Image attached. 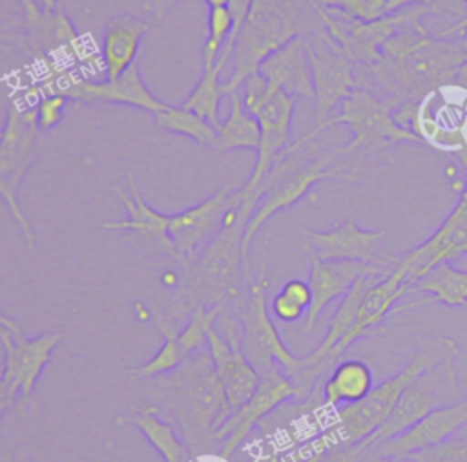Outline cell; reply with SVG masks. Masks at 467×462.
Listing matches in <instances>:
<instances>
[{
  "mask_svg": "<svg viewBox=\"0 0 467 462\" xmlns=\"http://www.w3.org/2000/svg\"><path fill=\"white\" fill-rule=\"evenodd\" d=\"M409 289H410V285L407 283L405 268L400 265V259H398L394 270L378 278L367 289L361 307H359L358 321H356L352 332L348 334V347L354 341L368 336L376 327H379L383 323V320L389 314H392L394 307L409 294Z\"/></svg>",
  "mask_w": 467,
  "mask_h": 462,
  "instance_id": "cell-24",
  "label": "cell"
},
{
  "mask_svg": "<svg viewBox=\"0 0 467 462\" xmlns=\"http://www.w3.org/2000/svg\"><path fill=\"white\" fill-rule=\"evenodd\" d=\"M232 27L234 20L228 7H212L208 11V35L202 46V68H212L217 62Z\"/></svg>",
  "mask_w": 467,
  "mask_h": 462,
  "instance_id": "cell-34",
  "label": "cell"
},
{
  "mask_svg": "<svg viewBox=\"0 0 467 462\" xmlns=\"http://www.w3.org/2000/svg\"><path fill=\"white\" fill-rule=\"evenodd\" d=\"M462 398L463 396H462V391L458 385L454 360H445V362L434 365L432 369L425 371L423 374H420L403 391V394L400 396V400L394 405V411L390 413L387 422L358 447L363 451L379 442H385V440L400 435L401 431H405L407 427H410L412 424H416L429 413H432L443 405L454 404Z\"/></svg>",
  "mask_w": 467,
  "mask_h": 462,
  "instance_id": "cell-9",
  "label": "cell"
},
{
  "mask_svg": "<svg viewBox=\"0 0 467 462\" xmlns=\"http://www.w3.org/2000/svg\"><path fill=\"white\" fill-rule=\"evenodd\" d=\"M458 352V343L451 336H420L414 356L405 363L401 371L374 385L359 402L337 407L336 420L323 435V438L350 447L363 444L387 422L403 391L420 374L445 360H454Z\"/></svg>",
  "mask_w": 467,
  "mask_h": 462,
  "instance_id": "cell-5",
  "label": "cell"
},
{
  "mask_svg": "<svg viewBox=\"0 0 467 462\" xmlns=\"http://www.w3.org/2000/svg\"><path fill=\"white\" fill-rule=\"evenodd\" d=\"M5 329L16 331V332L20 331V329H18V325H16V323H15L11 318H7V316H4V314L0 312V332H2V331H5Z\"/></svg>",
  "mask_w": 467,
  "mask_h": 462,
  "instance_id": "cell-43",
  "label": "cell"
},
{
  "mask_svg": "<svg viewBox=\"0 0 467 462\" xmlns=\"http://www.w3.org/2000/svg\"><path fill=\"white\" fill-rule=\"evenodd\" d=\"M35 4L42 9V11H57V0H35Z\"/></svg>",
  "mask_w": 467,
  "mask_h": 462,
  "instance_id": "cell-44",
  "label": "cell"
},
{
  "mask_svg": "<svg viewBox=\"0 0 467 462\" xmlns=\"http://www.w3.org/2000/svg\"><path fill=\"white\" fill-rule=\"evenodd\" d=\"M255 205L243 201L232 190L228 208L223 223L213 239L201 250V254L184 267V276L179 285L181 290L171 305V318H179L197 305L223 307L241 292V270L244 272L243 259V234L252 217Z\"/></svg>",
  "mask_w": 467,
  "mask_h": 462,
  "instance_id": "cell-2",
  "label": "cell"
},
{
  "mask_svg": "<svg viewBox=\"0 0 467 462\" xmlns=\"http://www.w3.org/2000/svg\"><path fill=\"white\" fill-rule=\"evenodd\" d=\"M0 197L5 201L9 212L15 215V219L18 221V225L22 226V232H24V237L29 245V248H33V243H35V237H33V232H31V226L27 223V219L24 217V212L20 210V205H18V197L7 188V184L0 179Z\"/></svg>",
  "mask_w": 467,
  "mask_h": 462,
  "instance_id": "cell-39",
  "label": "cell"
},
{
  "mask_svg": "<svg viewBox=\"0 0 467 462\" xmlns=\"http://www.w3.org/2000/svg\"><path fill=\"white\" fill-rule=\"evenodd\" d=\"M297 99L275 88L270 97L257 108L254 117L261 128V139L257 146V157L250 177L235 192L252 203L261 199V184L279 155L292 142V121Z\"/></svg>",
  "mask_w": 467,
  "mask_h": 462,
  "instance_id": "cell-12",
  "label": "cell"
},
{
  "mask_svg": "<svg viewBox=\"0 0 467 462\" xmlns=\"http://www.w3.org/2000/svg\"><path fill=\"white\" fill-rule=\"evenodd\" d=\"M155 380V393L181 422L190 451L212 438L213 431L232 413L210 352H195Z\"/></svg>",
  "mask_w": 467,
  "mask_h": 462,
  "instance_id": "cell-6",
  "label": "cell"
},
{
  "mask_svg": "<svg viewBox=\"0 0 467 462\" xmlns=\"http://www.w3.org/2000/svg\"><path fill=\"white\" fill-rule=\"evenodd\" d=\"M153 122L159 130L184 135L199 146H206L212 150L215 146V126L195 111L182 106L166 104V108L153 113Z\"/></svg>",
  "mask_w": 467,
  "mask_h": 462,
  "instance_id": "cell-30",
  "label": "cell"
},
{
  "mask_svg": "<svg viewBox=\"0 0 467 462\" xmlns=\"http://www.w3.org/2000/svg\"><path fill=\"white\" fill-rule=\"evenodd\" d=\"M458 159H460V163H462V166H463V172H465V183H467V152H463V153H460L458 155Z\"/></svg>",
  "mask_w": 467,
  "mask_h": 462,
  "instance_id": "cell-48",
  "label": "cell"
},
{
  "mask_svg": "<svg viewBox=\"0 0 467 462\" xmlns=\"http://www.w3.org/2000/svg\"><path fill=\"white\" fill-rule=\"evenodd\" d=\"M356 462H412L410 458H394V457H385L379 455L378 451H374L372 447H367L359 453Z\"/></svg>",
  "mask_w": 467,
  "mask_h": 462,
  "instance_id": "cell-41",
  "label": "cell"
},
{
  "mask_svg": "<svg viewBox=\"0 0 467 462\" xmlns=\"http://www.w3.org/2000/svg\"><path fill=\"white\" fill-rule=\"evenodd\" d=\"M202 2L212 9V7H226L230 0H202Z\"/></svg>",
  "mask_w": 467,
  "mask_h": 462,
  "instance_id": "cell-47",
  "label": "cell"
},
{
  "mask_svg": "<svg viewBox=\"0 0 467 462\" xmlns=\"http://www.w3.org/2000/svg\"><path fill=\"white\" fill-rule=\"evenodd\" d=\"M328 13L343 20L372 22L387 15V0H341L339 5Z\"/></svg>",
  "mask_w": 467,
  "mask_h": 462,
  "instance_id": "cell-35",
  "label": "cell"
},
{
  "mask_svg": "<svg viewBox=\"0 0 467 462\" xmlns=\"http://www.w3.org/2000/svg\"><path fill=\"white\" fill-rule=\"evenodd\" d=\"M339 2H341V0H316V4H317L319 7H323L325 11L336 9V7L339 5Z\"/></svg>",
  "mask_w": 467,
  "mask_h": 462,
  "instance_id": "cell-46",
  "label": "cell"
},
{
  "mask_svg": "<svg viewBox=\"0 0 467 462\" xmlns=\"http://www.w3.org/2000/svg\"><path fill=\"white\" fill-rule=\"evenodd\" d=\"M465 62L467 51L460 40L440 38L416 20L400 27L383 44L379 60L367 71L396 108L454 84Z\"/></svg>",
  "mask_w": 467,
  "mask_h": 462,
  "instance_id": "cell-1",
  "label": "cell"
},
{
  "mask_svg": "<svg viewBox=\"0 0 467 462\" xmlns=\"http://www.w3.org/2000/svg\"><path fill=\"white\" fill-rule=\"evenodd\" d=\"M128 184L130 192L126 194L120 186H113L117 195L126 206L128 217L126 219H117V221H106L102 225L104 230H130L135 234L146 247H151L157 252H162L175 261L179 259L175 245L168 234V214H162L150 206L144 197L140 195L133 173H128Z\"/></svg>",
  "mask_w": 467,
  "mask_h": 462,
  "instance_id": "cell-21",
  "label": "cell"
},
{
  "mask_svg": "<svg viewBox=\"0 0 467 462\" xmlns=\"http://www.w3.org/2000/svg\"><path fill=\"white\" fill-rule=\"evenodd\" d=\"M432 303L467 307V270L456 268L449 261L436 265L425 278L409 289V294L394 307L392 314Z\"/></svg>",
  "mask_w": 467,
  "mask_h": 462,
  "instance_id": "cell-23",
  "label": "cell"
},
{
  "mask_svg": "<svg viewBox=\"0 0 467 462\" xmlns=\"http://www.w3.org/2000/svg\"><path fill=\"white\" fill-rule=\"evenodd\" d=\"M146 29L148 26L140 18L128 13L117 15L108 22L100 49V58L108 80L119 79L135 64Z\"/></svg>",
  "mask_w": 467,
  "mask_h": 462,
  "instance_id": "cell-25",
  "label": "cell"
},
{
  "mask_svg": "<svg viewBox=\"0 0 467 462\" xmlns=\"http://www.w3.org/2000/svg\"><path fill=\"white\" fill-rule=\"evenodd\" d=\"M465 422H467V396L429 413L427 416H423L421 420H418L400 435L372 446V449L385 457L409 458L418 451H423L427 447H432L451 438Z\"/></svg>",
  "mask_w": 467,
  "mask_h": 462,
  "instance_id": "cell-19",
  "label": "cell"
},
{
  "mask_svg": "<svg viewBox=\"0 0 467 462\" xmlns=\"http://www.w3.org/2000/svg\"><path fill=\"white\" fill-rule=\"evenodd\" d=\"M385 228L365 230L354 219H347L330 230H310L305 237L308 256L325 261H363L372 263L379 257V243Z\"/></svg>",
  "mask_w": 467,
  "mask_h": 462,
  "instance_id": "cell-20",
  "label": "cell"
},
{
  "mask_svg": "<svg viewBox=\"0 0 467 462\" xmlns=\"http://www.w3.org/2000/svg\"><path fill=\"white\" fill-rule=\"evenodd\" d=\"M223 310V307H206V305H197L192 312L190 318L186 321V325L179 331V349L184 356V360L195 352H199L204 343H206V336L208 331L213 327V323L217 321L219 312Z\"/></svg>",
  "mask_w": 467,
  "mask_h": 462,
  "instance_id": "cell-33",
  "label": "cell"
},
{
  "mask_svg": "<svg viewBox=\"0 0 467 462\" xmlns=\"http://www.w3.org/2000/svg\"><path fill=\"white\" fill-rule=\"evenodd\" d=\"M306 46L316 93V126H319L358 88V80L354 77V62L325 27L306 35Z\"/></svg>",
  "mask_w": 467,
  "mask_h": 462,
  "instance_id": "cell-10",
  "label": "cell"
},
{
  "mask_svg": "<svg viewBox=\"0 0 467 462\" xmlns=\"http://www.w3.org/2000/svg\"><path fill=\"white\" fill-rule=\"evenodd\" d=\"M361 449L358 446H343L336 442H328L323 436L319 438L317 447L303 458V462H356Z\"/></svg>",
  "mask_w": 467,
  "mask_h": 462,
  "instance_id": "cell-38",
  "label": "cell"
},
{
  "mask_svg": "<svg viewBox=\"0 0 467 462\" xmlns=\"http://www.w3.org/2000/svg\"><path fill=\"white\" fill-rule=\"evenodd\" d=\"M153 321H155L157 329L162 332V343L151 360L128 371L133 378H159L162 374L175 371L184 360V356L179 349V341H177L179 331H181L177 320L168 316L166 312L155 310Z\"/></svg>",
  "mask_w": 467,
  "mask_h": 462,
  "instance_id": "cell-28",
  "label": "cell"
},
{
  "mask_svg": "<svg viewBox=\"0 0 467 462\" xmlns=\"http://www.w3.org/2000/svg\"><path fill=\"white\" fill-rule=\"evenodd\" d=\"M374 387L370 367L363 360L337 362L321 385V405L341 407L359 402Z\"/></svg>",
  "mask_w": 467,
  "mask_h": 462,
  "instance_id": "cell-26",
  "label": "cell"
},
{
  "mask_svg": "<svg viewBox=\"0 0 467 462\" xmlns=\"http://www.w3.org/2000/svg\"><path fill=\"white\" fill-rule=\"evenodd\" d=\"M259 73L285 93L314 102V80L308 60L306 37H296L259 66Z\"/></svg>",
  "mask_w": 467,
  "mask_h": 462,
  "instance_id": "cell-22",
  "label": "cell"
},
{
  "mask_svg": "<svg viewBox=\"0 0 467 462\" xmlns=\"http://www.w3.org/2000/svg\"><path fill=\"white\" fill-rule=\"evenodd\" d=\"M130 422L144 435V438L162 457L164 462H192V451L188 444L179 438L173 425L162 420L155 409H144Z\"/></svg>",
  "mask_w": 467,
  "mask_h": 462,
  "instance_id": "cell-29",
  "label": "cell"
},
{
  "mask_svg": "<svg viewBox=\"0 0 467 462\" xmlns=\"http://www.w3.org/2000/svg\"><path fill=\"white\" fill-rule=\"evenodd\" d=\"M467 254V183H462L460 197L440 226L420 245L398 256L412 287L436 265L456 261Z\"/></svg>",
  "mask_w": 467,
  "mask_h": 462,
  "instance_id": "cell-14",
  "label": "cell"
},
{
  "mask_svg": "<svg viewBox=\"0 0 467 462\" xmlns=\"http://www.w3.org/2000/svg\"><path fill=\"white\" fill-rule=\"evenodd\" d=\"M171 2H175V0H148L144 7L150 11H157L161 15L166 9V5H170Z\"/></svg>",
  "mask_w": 467,
  "mask_h": 462,
  "instance_id": "cell-42",
  "label": "cell"
},
{
  "mask_svg": "<svg viewBox=\"0 0 467 462\" xmlns=\"http://www.w3.org/2000/svg\"><path fill=\"white\" fill-rule=\"evenodd\" d=\"M312 303V290L308 281L294 278L288 279L270 301L272 316L281 323H296L306 316Z\"/></svg>",
  "mask_w": 467,
  "mask_h": 462,
  "instance_id": "cell-32",
  "label": "cell"
},
{
  "mask_svg": "<svg viewBox=\"0 0 467 462\" xmlns=\"http://www.w3.org/2000/svg\"><path fill=\"white\" fill-rule=\"evenodd\" d=\"M270 281L265 274V265L257 279L252 281L248 298L239 312L241 318V349L250 363L261 373L281 365L285 374L294 380L306 363L305 356H296L281 340L268 310L266 292Z\"/></svg>",
  "mask_w": 467,
  "mask_h": 462,
  "instance_id": "cell-8",
  "label": "cell"
},
{
  "mask_svg": "<svg viewBox=\"0 0 467 462\" xmlns=\"http://www.w3.org/2000/svg\"><path fill=\"white\" fill-rule=\"evenodd\" d=\"M69 99L60 93H42L35 100V115L40 130H53L64 117Z\"/></svg>",
  "mask_w": 467,
  "mask_h": 462,
  "instance_id": "cell-37",
  "label": "cell"
},
{
  "mask_svg": "<svg viewBox=\"0 0 467 462\" xmlns=\"http://www.w3.org/2000/svg\"><path fill=\"white\" fill-rule=\"evenodd\" d=\"M310 257V274H308V285L312 290V303L308 307V312L305 316V332H310L323 310L337 298H343L350 287L365 274L378 272V274H389L394 270L398 263V256L390 257H378L372 263L363 261H325L316 256Z\"/></svg>",
  "mask_w": 467,
  "mask_h": 462,
  "instance_id": "cell-15",
  "label": "cell"
},
{
  "mask_svg": "<svg viewBox=\"0 0 467 462\" xmlns=\"http://www.w3.org/2000/svg\"><path fill=\"white\" fill-rule=\"evenodd\" d=\"M336 124H343L352 131V139L337 148L339 155L381 153L400 142L423 144L412 131L396 122L394 104L389 99H381L361 86L341 100L337 115L327 119L314 130L321 133Z\"/></svg>",
  "mask_w": 467,
  "mask_h": 462,
  "instance_id": "cell-7",
  "label": "cell"
},
{
  "mask_svg": "<svg viewBox=\"0 0 467 462\" xmlns=\"http://www.w3.org/2000/svg\"><path fill=\"white\" fill-rule=\"evenodd\" d=\"M219 329L212 327L206 336L215 374L230 409L241 407L257 389L261 374L241 349V325L226 312L217 316Z\"/></svg>",
  "mask_w": 467,
  "mask_h": 462,
  "instance_id": "cell-11",
  "label": "cell"
},
{
  "mask_svg": "<svg viewBox=\"0 0 467 462\" xmlns=\"http://www.w3.org/2000/svg\"><path fill=\"white\" fill-rule=\"evenodd\" d=\"M162 281H164L168 287H177L179 281H181V276H175L173 272H164V274H162Z\"/></svg>",
  "mask_w": 467,
  "mask_h": 462,
  "instance_id": "cell-45",
  "label": "cell"
},
{
  "mask_svg": "<svg viewBox=\"0 0 467 462\" xmlns=\"http://www.w3.org/2000/svg\"><path fill=\"white\" fill-rule=\"evenodd\" d=\"M18 394V389L13 387L5 378H4V373H2V363H0V422L4 418V415L7 413V409L11 407L15 396Z\"/></svg>",
  "mask_w": 467,
  "mask_h": 462,
  "instance_id": "cell-40",
  "label": "cell"
},
{
  "mask_svg": "<svg viewBox=\"0 0 467 462\" xmlns=\"http://www.w3.org/2000/svg\"><path fill=\"white\" fill-rule=\"evenodd\" d=\"M230 194L232 184H226L201 203L170 214L168 234L175 245L179 256L177 261L182 267H188L219 232Z\"/></svg>",
  "mask_w": 467,
  "mask_h": 462,
  "instance_id": "cell-16",
  "label": "cell"
},
{
  "mask_svg": "<svg viewBox=\"0 0 467 462\" xmlns=\"http://www.w3.org/2000/svg\"><path fill=\"white\" fill-rule=\"evenodd\" d=\"M35 106L13 104L0 131V179L18 197L20 183L35 161L38 144Z\"/></svg>",
  "mask_w": 467,
  "mask_h": 462,
  "instance_id": "cell-18",
  "label": "cell"
},
{
  "mask_svg": "<svg viewBox=\"0 0 467 462\" xmlns=\"http://www.w3.org/2000/svg\"><path fill=\"white\" fill-rule=\"evenodd\" d=\"M228 113L221 117V122L215 126V152H232V150H254L257 152L261 128L257 119L243 106L241 93L234 91L226 95Z\"/></svg>",
  "mask_w": 467,
  "mask_h": 462,
  "instance_id": "cell-27",
  "label": "cell"
},
{
  "mask_svg": "<svg viewBox=\"0 0 467 462\" xmlns=\"http://www.w3.org/2000/svg\"><path fill=\"white\" fill-rule=\"evenodd\" d=\"M412 462H467V436L447 438L409 457Z\"/></svg>",
  "mask_w": 467,
  "mask_h": 462,
  "instance_id": "cell-36",
  "label": "cell"
},
{
  "mask_svg": "<svg viewBox=\"0 0 467 462\" xmlns=\"http://www.w3.org/2000/svg\"><path fill=\"white\" fill-rule=\"evenodd\" d=\"M463 2H465V4H467V0H463Z\"/></svg>",
  "mask_w": 467,
  "mask_h": 462,
  "instance_id": "cell-49",
  "label": "cell"
},
{
  "mask_svg": "<svg viewBox=\"0 0 467 462\" xmlns=\"http://www.w3.org/2000/svg\"><path fill=\"white\" fill-rule=\"evenodd\" d=\"M319 135L316 130L305 133L303 137L292 141L286 150L279 155L268 175L261 184V199L248 219V225L243 234V259L244 274L248 276V248L255 234L265 226V223L274 217L277 212L286 210L299 203L314 184L332 177L350 179L358 173L356 166H350L345 161L334 164L339 155L337 148L332 152L314 155V137Z\"/></svg>",
  "mask_w": 467,
  "mask_h": 462,
  "instance_id": "cell-3",
  "label": "cell"
},
{
  "mask_svg": "<svg viewBox=\"0 0 467 462\" xmlns=\"http://www.w3.org/2000/svg\"><path fill=\"white\" fill-rule=\"evenodd\" d=\"M321 9L316 0H252L234 46L232 75L223 82L224 93L239 91L266 57L296 37L323 29Z\"/></svg>",
  "mask_w": 467,
  "mask_h": 462,
  "instance_id": "cell-4",
  "label": "cell"
},
{
  "mask_svg": "<svg viewBox=\"0 0 467 462\" xmlns=\"http://www.w3.org/2000/svg\"><path fill=\"white\" fill-rule=\"evenodd\" d=\"M224 69V64L215 62L212 68H202V75L197 82V86L192 89V93L182 100V108L195 111L213 126L221 122V100L226 97L221 73Z\"/></svg>",
  "mask_w": 467,
  "mask_h": 462,
  "instance_id": "cell-31",
  "label": "cell"
},
{
  "mask_svg": "<svg viewBox=\"0 0 467 462\" xmlns=\"http://www.w3.org/2000/svg\"><path fill=\"white\" fill-rule=\"evenodd\" d=\"M301 462H303V460H301Z\"/></svg>",
  "mask_w": 467,
  "mask_h": 462,
  "instance_id": "cell-50",
  "label": "cell"
},
{
  "mask_svg": "<svg viewBox=\"0 0 467 462\" xmlns=\"http://www.w3.org/2000/svg\"><path fill=\"white\" fill-rule=\"evenodd\" d=\"M60 340V332H44L36 338H26L22 331L16 332L11 329L0 332V341L5 351V360L2 363L4 378L22 393L24 400L31 398L33 389Z\"/></svg>",
  "mask_w": 467,
  "mask_h": 462,
  "instance_id": "cell-17",
  "label": "cell"
},
{
  "mask_svg": "<svg viewBox=\"0 0 467 462\" xmlns=\"http://www.w3.org/2000/svg\"><path fill=\"white\" fill-rule=\"evenodd\" d=\"M290 400H296V389L281 365L261 373L255 393L241 407L234 409L212 435L213 440H224L221 457L230 458L263 418Z\"/></svg>",
  "mask_w": 467,
  "mask_h": 462,
  "instance_id": "cell-13",
  "label": "cell"
}]
</instances>
